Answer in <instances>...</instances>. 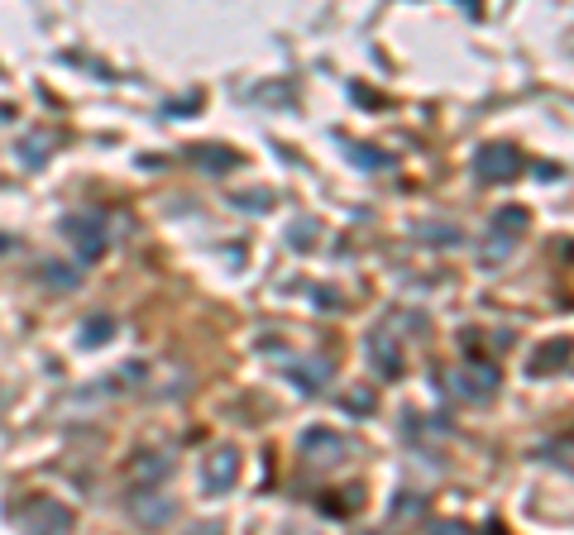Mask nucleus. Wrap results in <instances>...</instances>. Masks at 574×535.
<instances>
[{"instance_id": "nucleus-1", "label": "nucleus", "mask_w": 574, "mask_h": 535, "mask_svg": "<svg viewBox=\"0 0 574 535\" xmlns=\"http://www.w3.org/2000/svg\"><path fill=\"white\" fill-rule=\"evenodd\" d=\"M24 535H67L72 531V516L58 507V502H44V497H34V502H24L20 512H15Z\"/></svg>"}]
</instances>
